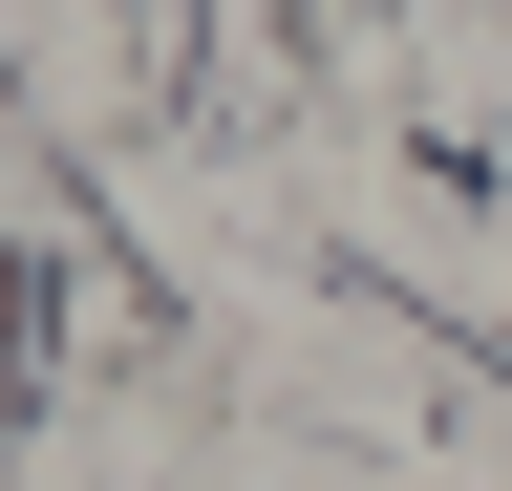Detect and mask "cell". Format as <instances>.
Returning <instances> with one entry per match:
<instances>
[{"label":"cell","mask_w":512,"mask_h":491,"mask_svg":"<svg viewBox=\"0 0 512 491\" xmlns=\"http://www.w3.org/2000/svg\"><path fill=\"white\" fill-rule=\"evenodd\" d=\"M0 427H22V257H0Z\"/></svg>","instance_id":"1"}]
</instances>
